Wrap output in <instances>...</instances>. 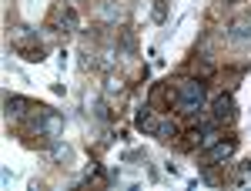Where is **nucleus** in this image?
I'll return each instance as SVG.
<instances>
[{
	"label": "nucleus",
	"mask_w": 251,
	"mask_h": 191,
	"mask_svg": "<svg viewBox=\"0 0 251 191\" xmlns=\"http://www.w3.org/2000/svg\"><path fill=\"white\" fill-rule=\"evenodd\" d=\"M14 54L24 60H30V64H40L44 60V44L37 40V30H30V27H17L14 30Z\"/></svg>",
	"instance_id": "f03ea898"
},
{
	"label": "nucleus",
	"mask_w": 251,
	"mask_h": 191,
	"mask_svg": "<svg viewBox=\"0 0 251 191\" xmlns=\"http://www.w3.org/2000/svg\"><path fill=\"white\" fill-rule=\"evenodd\" d=\"M208 117L218 121L221 128H225V124H234V117H238V104H234L231 91H225V94H218L214 101H208Z\"/></svg>",
	"instance_id": "20e7f679"
},
{
	"label": "nucleus",
	"mask_w": 251,
	"mask_h": 191,
	"mask_svg": "<svg viewBox=\"0 0 251 191\" xmlns=\"http://www.w3.org/2000/svg\"><path fill=\"white\" fill-rule=\"evenodd\" d=\"M157 117H161V111H154V108H151V104H144V108H137V117H134L137 131H144V134H151V137H154Z\"/></svg>",
	"instance_id": "6e6552de"
},
{
	"label": "nucleus",
	"mask_w": 251,
	"mask_h": 191,
	"mask_svg": "<svg viewBox=\"0 0 251 191\" xmlns=\"http://www.w3.org/2000/svg\"><path fill=\"white\" fill-rule=\"evenodd\" d=\"M124 91H127V81L121 74H114V71H107V74H104V97L114 101V97H121Z\"/></svg>",
	"instance_id": "9d476101"
},
{
	"label": "nucleus",
	"mask_w": 251,
	"mask_h": 191,
	"mask_svg": "<svg viewBox=\"0 0 251 191\" xmlns=\"http://www.w3.org/2000/svg\"><path fill=\"white\" fill-rule=\"evenodd\" d=\"M188 74H191V77H201V81H211V77L218 74V67H214L211 57H191V64H188Z\"/></svg>",
	"instance_id": "1a4fd4ad"
},
{
	"label": "nucleus",
	"mask_w": 251,
	"mask_h": 191,
	"mask_svg": "<svg viewBox=\"0 0 251 191\" xmlns=\"http://www.w3.org/2000/svg\"><path fill=\"white\" fill-rule=\"evenodd\" d=\"M218 3H225V7H231V3H241V0H218Z\"/></svg>",
	"instance_id": "2eb2a0df"
},
{
	"label": "nucleus",
	"mask_w": 251,
	"mask_h": 191,
	"mask_svg": "<svg viewBox=\"0 0 251 191\" xmlns=\"http://www.w3.org/2000/svg\"><path fill=\"white\" fill-rule=\"evenodd\" d=\"M50 27L60 30V34H74L77 30V10H74V3H57V10H54V17H50Z\"/></svg>",
	"instance_id": "423d86ee"
},
{
	"label": "nucleus",
	"mask_w": 251,
	"mask_h": 191,
	"mask_svg": "<svg viewBox=\"0 0 251 191\" xmlns=\"http://www.w3.org/2000/svg\"><path fill=\"white\" fill-rule=\"evenodd\" d=\"M154 137L161 141V144H174V141L181 137V124H177V114H161V117H157Z\"/></svg>",
	"instance_id": "0eeeda50"
},
{
	"label": "nucleus",
	"mask_w": 251,
	"mask_h": 191,
	"mask_svg": "<svg viewBox=\"0 0 251 191\" xmlns=\"http://www.w3.org/2000/svg\"><path fill=\"white\" fill-rule=\"evenodd\" d=\"M117 60H121V51H117V47H104V51H100V60H97V67H104V74H107V71H114V67H117Z\"/></svg>",
	"instance_id": "f8f14e48"
},
{
	"label": "nucleus",
	"mask_w": 251,
	"mask_h": 191,
	"mask_svg": "<svg viewBox=\"0 0 251 191\" xmlns=\"http://www.w3.org/2000/svg\"><path fill=\"white\" fill-rule=\"evenodd\" d=\"M47 158H50V161H57V164H67V161L74 158V151H71V148H67V144H64V141L57 137V141L47 148Z\"/></svg>",
	"instance_id": "9b49d317"
},
{
	"label": "nucleus",
	"mask_w": 251,
	"mask_h": 191,
	"mask_svg": "<svg viewBox=\"0 0 251 191\" xmlns=\"http://www.w3.org/2000/svg\"><path fill=\"white\" fill-rule=\"evenodd\" d=\"M234 151H238V137H218L214 144L201 148L198 164H201V171H211V168H218V164H228V161L234 158Z\"/></svg>",
	"instance_id": "f257e3e1"
},
{
	"label": "nucleus",
	"mask_w": 251,
	"mask_h": 191,
	"mask_svg": "<svg viewBox=\"0 0 251 191\" xmlns=\"http://www.w3.org/2000/svg\"><path fill=\"white\" fill-rule=\"evenodd\" d=\"M87 108H91V114L100 117V121H111V117H114V111L107 108V101H100V97H94V101L87 97Z\"/></svg>",
	"instance_id": "ddd939ff"
},
{
	"label": "nucleus",
	"mask_w": 251,
	"mask_h": 191,
	"mask_svg": "<svg viewBox=\"0 0 251 191\" xmlns=\"http://www.w3.org/2000/svg\"><path fill=\"white\" fill-rule=\"evenodd\" d=\"M97 17H100V20H117V17H121V10L114 7V0H104V3L97 7Z\"/></svg>",
	"instance_id": "4468645a"
},
{
	"label": "nucleus",
	"mask_w": 251,
	"mask_h": 191,
	"mask_svg": "<svg viewBox=\"0 0 251 191\" xmlns=\"http://www.w3.org/2000/svg\"><path fill=\"white\" fill-rule=\"evenodd\" d=\"M174 101H177L174 81H161V84H154V87H151V94H148V104H151L154 111H161V114L174 111Z\"/></svg>",
	"instance_id": "39448f33"
},
{
	"label": "nucleus",
	"mask_w": 251,
	"mask_h": 191,
	"mask_svg": "<svg viewBox=\"0 0 251 191\" xmlns=\"http://www.w3.org/2000/svg\"><path fill=\"white\" fill-rule=\"evenodd\" d=\"M44 108H47V104L30 101V97H20V94H7L3 97V114H7V121H14V124L27 121L30 114H37V111H44Z\"/></svg>",
	"instance_id": "7ed1b4c3"
},
{
	"label": "nucleus",
	"mask_w": 251,
	"mask_h": 191,
	"mask_svg": "<svg viewBox=\"0 0 251 191\" xmlns=\"http://www.w3.org/2000/svg\"><path fill=\"white\" fill-rule=\"evenodd\" d=\"M248 40H251V30H248Z\"/></svg>",
	"instance_id": "dca6fc26"
}]
</instances>
